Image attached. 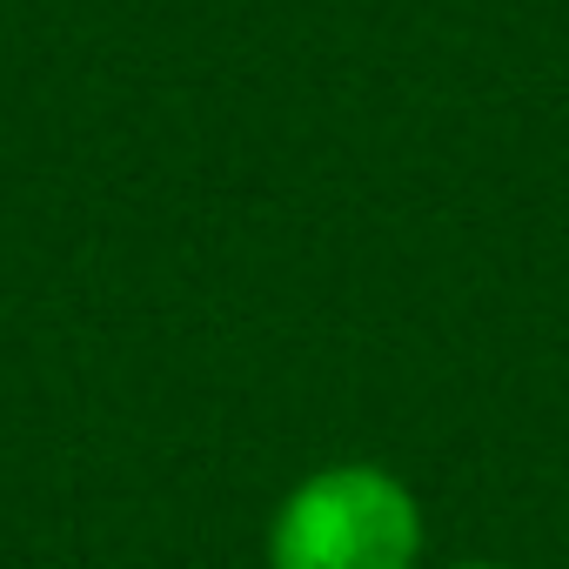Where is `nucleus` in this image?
I'll use <instances>...</instances> for the list:
<instances>
[{"instance_id":"2","label":"nucleus","mask_w":569,"mask_h":569,"mask_svg":"<svg viewBox=\"0 0 569 569\" xmlns=\"http://www.w3.org/2000/svg\"><path fill=\"white\" fill-rule=\"evenodd\" d=\"M456 569H502V562H456Z\"/></svg>"},{"instance_id":"1","label":"nucleus","mask_w":569,"mask_h":569,"mask_svg":"<svg viewBox=\"0 0 569 569\" xmlns=\"http://www.w3.org/2000/svg\"><path fill=\"white\" fill-rule=\"evenodd\" d=\"M422 502L382 462H329L281 496L268 569H416Z\"/></svg>"}]
</instances>
